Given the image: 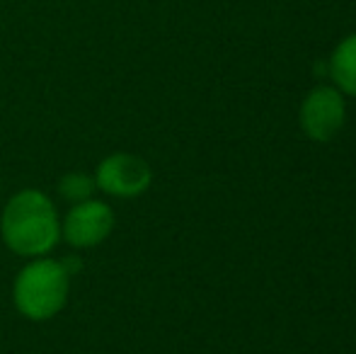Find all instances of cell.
Here are the masks:
<instances>
[{
    "label": "cell",
    "instance_id": "6",
    "mask_svg": "<svg viewBox=\"0 0 356 354\" xmlns=\"http://www.w3.org/2000/svg\"><path fill=\"white\" fill-rule=\"evenodd\" d=\"M330 76L339 92L356 97V34H349L330 56Z\"/></svg>",
    "mask_w": 356,
    "mask_h": 354
},
{
    "label": "cell",
    "instance_id": "4",
    "mask_svg": "<svg viewBox=\"0 0 356 354\" xmlns=\"http://www.w3.org/2000/svg\"><path fill=\"white\" fill-rule=\"evenodd\" d=\"M114 209L99 199H88V202L73 204L71 211L66 214L61 223V236L71 248L88 250L97 248L112 236L114 231Z\"/></svg>",
    "mask_w": 356,
    "mask_h": 354
},
{
    "label": "cell",
    "instance_id": "7",
    "mask_svg": "<svg viewBox=\"0 0 356 354\" xmlns=\"http://www.w3.org/2000/svg\"><path fill=\"white\" fill-rule=\"evenodd\" d=\"M95 189H97L95 187V177L85 175V172H68V175H63L58 179V194L71 204H80V202L92 199Z\"/></svg>",
    "mask_w": 356,
    "mask_h": 354
},
{
    "label": "cell",
    "instance_id": "3",
    "mask_svg": "<svg viewBox=\"0 0 356 354\" xmlns=\"http://www.w3.org/2000/svg\"><path fill=\"white\" fill-rule=\"evenodd\" d=\"M150 182H153V170L141 156L134 153H112L102 158L95 170V187L119 199L141 197Z\"/></svg>",
    "mask_w": 356,
    "mask_h": 354
},
{
    "label": "cell",
    "instance_id": "2",
    "mask_svg": "<svg viewBox=\"0 0 356 354\" xmlns=\"http://www.w3.org/2000/svg\"><path fill=\"white\" fill-rule=\"evenodd\" d=\"M71 291V274L63 262L34 257L17 272L13 284V303L27 321H51L63 311Z\"/></svg>",
    "mask_w": 356,
    "mask_h": 354
},
{
    "label": "cell",
    "instance_id": "5",
    "mask_svg": "<svg viewBox=\"0 0 356 354\" xmlns=\"http://www.w3.org/2000/svg\"><path fill=\"white\" fill-rule=\"evenodd\" d=\"M344 122H347V104L337 88H313L300 104V129L313 141H332L342 131Z\"/></svg>",
    "mask_w": 356,
    "mask_h": 354
},
{
    "label": "cell",
    "instance_id": "1",
    "mask_svg": "<svg viewBox=\"0 0 356 354\" xmlns=\"http://www.w3.org/2000/svg\"><path fill=\"white\" fill-rule=\"evenodd\" d=\"M3 243L19 257H44L61 241L56 204L42 189H22L8 199L0 216Z\"/></svg>",
    "mask_w": 356,
    "mask_h": 354
}]
</instances>
